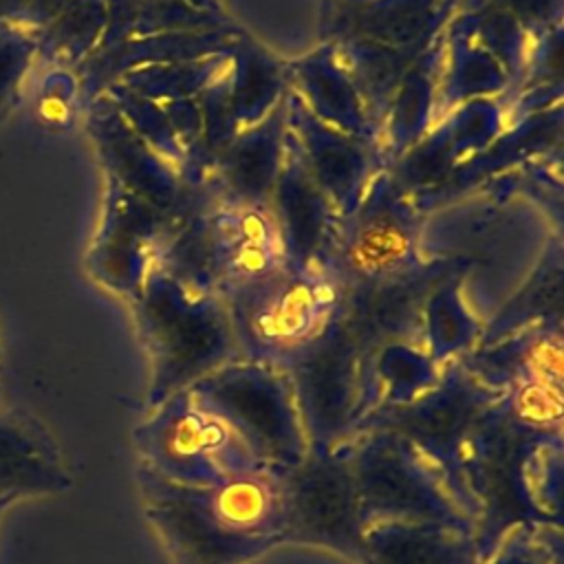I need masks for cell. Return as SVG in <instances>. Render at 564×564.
<instances>
[{
  "mask_svg": "<svg viewBox=\"0 0 564 564\" xmlns=\"http://www.w3.org/2000/svg\"><path fill=\"white\" fill-rule=\"evenodd\" d=\"M31 0H0V24L24 26Z\"/></svg>",
  "mask_w": 564,
  "mask_h": 564,
  "instance_id": "obj_25",
  "label": "cell"
},
{
  "mask_svg": "<svg viewBox=\"0 0 564 564\" xmlns=\"http://www.w3.org/2000/svg\"><path fill=\"white\" fill-rule=\"evenodd\" d=\"M134 447L141 467L187 487H207L260 465L238 436L187 390L150 410L134 430Z\"/></svg>",
  "mask_w": 564,
  "mask_h": 564,
  "instance_id": "obj_6",
  "label": "cell"
},
{
  "mask_svg": "<svg viewBox=\"0 0 564 564\" xmlns=\"http://www.w3.org/2000/svg\"><path fill=\"white\" fill-rule=\"evenodd\" d=\"M297 79L308 95L315 115L339 128L344 134H364L366 117L359 106L357 88L348 75H344L333 57L317 53L311 59L297 64Z\"/></svg>",
  "mask_w": 564,
  "mask_h": 564,
  "instance_id": "obj_17",
  "label": "cell"
},
{
  "mask_svg": "<svg viewBox=\"0 0 564 564\" xmlns=\"http://www.w3.org/2000/svg\"><path fill=\"white\" fill-rule=\"evenodd\" d=\"M33 59V31L15 24H0V121L18 106L22 79Z\"/></svg>",
  "mask_w": 564,
  "mask_h": 564,
  "instance_id": "obj_22",
  "label": "cell"
},
{
  "mask_svg": "<svg viewBox=\"0 0 564 564\" xmlns=\"http://www.w3.org/2000/svg\"><path fill=\"white\" fill-rule=\"evenodd\" d=\"M249 137L229 152L227 174L234 189L249 203H258L271 181V172L278 165V141L273 134Z\"/></svg>",
  "mask_w": 564,
  "mask_h": 564,
  "instance_id": "obj_20",
  "label": "cell"
},
{
  "mask_svg": "<svg viewBox=\"0 0 564 564\" xmlns=\"http://www.w3.org/2000/svg\"><path fill=\"white\" fill-rule=\"evenodd\" d=\"M66 2H68V0H31L24 29L35 31V29L44 26Z\"/></svg>",
  "mask_w": 564,
  "mask_h": 564,
  "instance_id": "obj_24",
  "label": "cell"
},
{
  "mask_svg": "<svg viewBox=\"0 0 564 564\" xmlns=\"http://www.w3.org/2000/svg\"><path fill=\"white\" fill-rule=\"evenodd\" d=\"M293 117L302 130L300 143L306 148V161L315 172L313 181L333 196L341 212H355L357 192L366 172L359 148L346 141L344 132L324 128L302 104L293 106Z\"/></svg>",
  "mask_w": 564,
  "mask_h": 564,
  "instance_id": "obj_13",
  "label": "cell"
},
{
  "mask_svg": "<svg viewBox=\"0 0 564 564\" xmlns=\"http://www.w3.org/2000/svg\"><path fill=\"white\" fill-rule=\"evenodd\" d=\"M366 524L352 469V438L306 452L286 469L282 542L328 549L352 564L364 557Z\"/></svg>",
  "mask_w": 564,
  "mask_h": 564,
  "instance_id": "obj_7",
  "label": "cell"
},
{
  "mask_svg": "<svg viewBox=\"0 0 564 564\" xmlns=\"http://www.w3.org/2000/svg\"><path fill=\"white\" fill-rule=\"evenodd\" d=\"M139 300L141 335L152 359L148 410L234 361L231 319L214 302L189 297L174 282H148Z\"/></svg>",
  "mask_w": 564,
  "mask_h": 564,
  "instance_id": "obj_2",
  "label": "cell"
},
{
  "mask_svg": "<svg viewBox=\"0 0 564 564\" xmlns=\"http://www.w3.org/2000/svg\"><path fill=\"white\" fill-rule=\"evenodd\" d=\"M564 434L520 419L498 394L480 414L467 445L465 485L482 562L524 524H564Z\"/></svg>",
  "mask_w": 564,
  "mask_h": 564,
  "instance_id": "obj_1",
  "label": "cell"
},
{
  "mask_svg": "<svg viewBox=\"0 0 564 564\" xmlns=\"http://www.w3.org/2000/svg\"><path fill=\"white\" fill-rule=\"evenodd\" d=\"M203 507L225 529L280 544L286 520V469L258 465L214 485L196 487Z\"/></svg>",
  "mask_w": 564,
  "mask_h": 564,
  "instance_id": "obj_9",
  "label": "cell"
},
{
  "mask_svg": "<svg viewBox=\"0 0 564 564\" xmlns=\"http://www.w3.org/2000/svg\"><path fill=\"white\" fill-rule=\"evenodd\" d=\"M482 564H564L562 527H516Z\"/></svg>",
  "mask_w": 564,
  "mask_h": 564,
  "instance_id": "obj_21",
  "label": "cell"
},
{
  "mask_svg": "<svg viewBox=\"0 0 564 564\" xmlns=\"http://www.w3.org/2000/svg\"><path fill=\"white\" fill-rule=\"evenodd\" d=\"M412 247L408 214H403L390 189H379L368 203L361 223L350 240L348 258L366 275L397 267Z\"/></svg>",
  "mask_w": 564,
  "mask_h": 564,
  "instance_id": "obj_14",
  "label": "cell"
},
{
  "mask_svg": "<svg viewBox=\"0 0 564 564\" xmlns=\"http://www.w3.org/2000/svg\"><path fill=\"white\" fill-rule=\"evenodd\" d=\"M361 564H482L471 531L436 522L366 527Z\"/></svg>",
  "mask_w": 564,
  "mask_h": 564,
  "instance_id": "obj_12",
  "label": "cell"
},
{
  "mask_svg": "<svg viewBox=\"0 0 564 564\" xmlns=\"http://www.w3.org/2000/svg\"><path fill=\"white\" fill-rule=\"evenodd\" d=\"M145 516L176 564H247L273 544L238 535L203 507L196 487L176 485L139 467Z\"/></svg>",
  "mask_w": 564,
  "mask_h": 564,
  "instance_id": "obj_8",
  "label": "cell"
},
{
  "mask_svg": "<svg viewBox=\"0 0 564 564\" xmlns=\"http://www.w3.org/2000/svg\"><path fill=\"white\" fill-rule=\"evenodd\" d=\"M70 474L46 427L26 412L0 410V496L62 494Z\"/></svg>",
  "mask_w": 564,
  "mask_h": 564,
  "instance_id": "obj_11",
  "label": "cell"
},
{
  "mask_svg": "<svg viewBox=\"0 0 564 564\" xmlns=\"http://www.w3.org/2000/svg\"><path fill=\"white\" fill-rule=\"evenodd\" d=\"M458 359L471 377L498 392L520 383L564 386L560 322L535 324L491 344H478Z\"/></svg>",
  "mask_w": 564,
  "mask_h": 564,
  "instance_id": "obj_10",
  "label": "cell"
},
{
  "mask_svg": "<svg viewBox=\"0 0 564 564\" xmlns=\"http://www.w3.org/2000/svg\"><path fill=\"white\" fill-rule=\"evenodd\" d=\"M234 86H236V93L231 95L234 99L229 101L231 110H236L240 119L258 117V112L267 108V99L273 97L278 88V75L273 66L267 64L264 59L249 57L245 59V68L238 73Z\"/></svg>",
  "mask_w": 564,
  "mask_h": 564,
  "instance_id": "obj_23",
  "label": "cell"
},
{
  "mask_svg": "<svg viewBox=\"0 0 564 564\" xmlns=\"http://www.w3.org/2000/svg\"><path fill=\"white\" fill-rule=\"evenodd\" d=\"M220 419L260 465L295 467L308 452L291 379L284 370L234 359L187 388Z\"/></svg>",
  "mask_w": 564,
  "mask_h": 564,
  "instance_id": "obj_3",
  "label": "cell"
},
{
  "mask_svg": "<svg viewBox=\"0 0 564 564\" xmlns=\"http://www.w3.org/2000/svg\"><path fill=\"white\" fill-rule=\"evenodd\" d=\"M372 372L381 390L379 405H403L427 392L441 375L427 350L408 341L383 346L372 361Z\"/></svg>",
  "mask_w": 564,
  "mask_h": 564,
  "instance_id": "obj_18",
  "label": "cell"
},
{
  "mask_svg": "<svg viewBox=\"0 0 564 564\" xmlns=\"http://www.w3.org/2000/svg\"><path fill=\"white\" fill-rule=\"evenodd\" d=\"M352 469L364 524L436 522L474 533L471 518L441 474L399 434L366 430L352 436Z\"/></svg>",
  "mask_w": 564,
  "mask_h": 564,
  "instance_id": "obj_5",
  "label": "cell"
},
{
  "mask_svg": "<svg viewBox=\"0 0 564 564\" xmlns=\"http://www.w3.org/2000/svg\"><path fill=\"white\" fill-rule=\"evenodd\" d=\"M423 335L427 341V355L436 366H445L458 359L480 339L478 322L465 311L452 289L441 291L425 313Z\"/></svg>",
  "mask_w": 564,
  "mask_h": 564,
  "instance_id": "obj_19",
  "label": "cell"
},
{
  "mask_svg": "<svg viewBox=\"0 0 564 564\" xmlns=\"http://www.w3.org/2000/svg\"><path fill=\"white\" fill-rule=\"evenodd\" d=\"M324 198L319 185L306 172L291 163L280 181V209H282V247L291 253L295 273L313 258L324 234Z\"/></svg>",
  "mask_w": 564,
  "mask_h": 564,
  "instance_id": "obj_16",
  "label": "cell"
},
{
  "mask_svg": "<svg viewBox=\"0 0 564 564\" xmlns=\"http://www.w3.org/2000/svg\"><path fill=\"white\" fill-rule=\"evenodd\" d=\"M13 502V498H9V496H0V518H2V513L7 511V507Z\"/></svg>",
  "mask_w": 564,
  "mask_h": 564,
  "instance_id": "obj_26",
  "label": "cell"
},
{
  "mask_svg": "<svg viewBox=\"0 0 564 564\" xmlns=\"http://www.w3.org/2000/svg\"><path fill=\"white\" fill-rule=\"evenodd\" d=\"M106 29V0H68L44 26L33 31L35 57L59 66L82 64Z\"/></svg>",
  "mask_w": 564,
  "mask_h": 564,
  "instance_id": "obj_15",
  "label": "cell"
},
{
  "mask_svg": "<svg viewBox=\"0 0 564 564\" xmlns=\"http://www.w3.org/2000/svg\"><path fill=\"white\" fill-rule=\"evenodd\" d=\"M498 394L471 377L460 359H452L427 392L403 405H377L364 416L355 434L388 430L403 436L441 474L454 500L474 522L463 471L465 456L480 414Z\"/></svg>",
  "mask_w": 564,
  "mask_h": 564,
  "instance_id": "obj_4",
  "label": "cell"
}]
</instances>
